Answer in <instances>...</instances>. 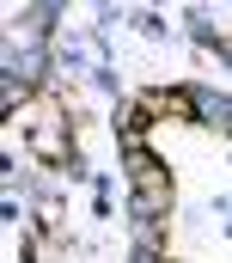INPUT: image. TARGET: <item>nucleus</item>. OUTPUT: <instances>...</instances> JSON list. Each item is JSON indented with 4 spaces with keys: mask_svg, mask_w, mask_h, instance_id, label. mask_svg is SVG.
<instances>
[{
    "mask_svg": "<svg viewBox=\"0 0 232 263\" xmlns=\"http://www.w3.org/2000/svg\"><path fill=\"white\" fill-rule=\"evenodd\" d=\"M31 147L43 153V159H67V117L61 110H43V123L31 135Z\"/></svg>",
    "mask_w": 232,
    "mask_h": 263,
    "instance_id": "nucleus-2",
    "label": "nucleus"
},
{
    "mask_svg": "<svg viewBox=\"0 0 232 263\" xmlns=\"http://www.w3.org/2000/svg\"><path fill=\"white\" fill-rule=\"evenodd\" d=\"M128 184H134V214H141V220H159V214L171 208V172H165L147 147L128 153Z\"/></svg>",
    "mask_w": 232,
    "mask_h": 263,
    "instance_id": "nucleus-1",
    "label": "nucleus"
}]
</instances>
